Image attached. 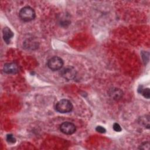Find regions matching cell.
Returning a JSON list of instances; mask_svg holds the SVG:
<instances>
[{
    "mask_svg": "<svg viewBox=\"0 0 150 150\" xmlns=\"http://www.w3.org/2000/svg\"><path fill=\"white\" fill-rule=\"evenodd\" d=\"M19 16L22 21L24 22H30L35 19L36 13L32 8L26 6L20 10Z\"/></svg>",
    "mask_w": 150,
    "mask_h": 150,
    "instance_id": "1",
    "label": "cell"
},
{
    "mask_svg": "<svg viewBox=\"0 0 150 150\" xmlns=\"http://www.w3.org/2000/svg\"><path fill=\"white\" fill-rule=\"evenodd\" d=\"M73 105L71 103L66 99H62L59 101L56 105V110L60 113H67L73 110Z\"/></svg>",
    "mask_w": 150,
    "mask_h": 150,
    "instance_id": "2",
    "label": "cell"
},
{
    "mask_svg": "<svg viewBox=\"0 0 150 150\" xmlns=\"http://www.w3.org/2000/svg\"><path fill=\"white\" fill-rule=\"evenodd\" d=\"M63 64L64 63L62 59L58 56H53L51 57L48 60L47 63L48 67L53 71H56L61 69Z\"/></svg>",
    "mask_w": 150,
    "mask_h": 150,
    "instance_id": "3",
    "label": "cell"
},
{
    "mask_svg": "<svg viewBox=\"0 0 150 150\" xmlns=\"http://www.w3.org/2000/svg\"><path fill=\"white\" fill-rule=\"evenodd\" d=\"M77 74L76 69L72 66H68L63 69L60 71V75L64 79L70 80L74 79Z\"/></svg>",
    "mask_w": 150,
    "mask_h": 150,
    "instance_id": "4",
    "label": "cell"
},
{
    "mask_svg": "<svg viewBox=\"0 0 150 150\" xmlns=\"http://www.w3.org/2000/svg\"><path fill=\"white\" fill-rule=\"evenodd\" d=\"M60 130L64 134L71 135L75 132L76 128V126L71 122H64L60 125Z\"/></svg>",
    "mask_w": 150,
    "mask_h": 150,
    "instance_id": "5",
    "label": "cell"
},
{
    "mask_svg": "<svg viewBox=\"0 0 150 150\" xmlns=\"http://www.w3.org/2000/svg\"><path fill=\"white\" fill-rule=\"evenodd\" d=\"M3 70L6 74H16L19 71V66L16 63H8L4 64Z\"/></svg>",
    "mask_w": 150,
    "mask_h": 150,
    "instance_id": "6",
    "label": "cell"
},
{
    "mask_svg": "<svg viewBox=\"0 0 150 150\" xmlns=\"http://www.w3.org/2000/svg\"><path fill=\"white\" fill-rule=\"evenodd\" d=\"M109 96L115 100H118L122 97L123 93L121 90L118 88H112L108 91Z\"/></svg>",
    "mask_w": 150,
    "mask_h": 150,
    "instance_id": "7",
    "label": "cell"
},
{
    "mask_svg": "<svg viewBox=\"0 0 150 150\" xmlns=\"http://www.w3.org/2000/svg\"><path fill=\"white\" fill-rule=\"evenodd\" d=\"M3 39L6 43L9 44L11 42V39L13 36V33L8 27H5L2 30Z\"/></svg>",
    "mask_w": 150,
    "mask_h": 150,
    "instance_id": "8",
    "label": "cell"
},
{
    "mask_svg": "<svg viewBox=\"0 0 150 150\" xmlns=\"http://www.w3.org/2000/svg\"><path fill=\"white\" fill-rule=\"evenodd\" d=\"M138 92L141 94L145 98L148 99L149 98L150 93L149 88H144L143 86H139L138 88Z\"/></svg>",
    "mask_w": 150,
    "mask_h": 150,
    "instance_id": "9",
    "label": "cell"
},
{
    "mask_svg": "<svg viewBox=\"0 0 150 150\" xmlns=\"http://www.w3.org/2000/svg\"><path fill=\"white\" fill-rule=\"evenodd\" d=\"M24 46H25V47H27V49H33L35 47H36V48L38 47V43L36 42H35L32 39H28L27 40V42H25Z\"/></svg>",
    "mask_w": 150,
    "mask_h": 150,
    "instance_id": "10",
    "label": "cell"
},
{
    "mask_svg": "<svg viewBox=\"0 0 150 150\" xmlns=\"http://www.w3.org/2000/svg\"><path fill=\"white\" fill-rule=\"evenodd\" d=\"M140 123L143 125L145 128L149 129V116L145 115V117H142L140 118Z\"/></svg>",
    "mask_w": 150,
    "mask_h": 150,
    "instance_id": "11",
    "label": "cell"
},
{
    "mask_svg": "<svg viewBox=\"0 0 150 150\" xmlns=\"http://www.w3.org/2000/svg\"><path fill=\"white\" fill-rule=\"evenodd\" d=\"M6 141L7 142H8L9 143H11V144H13L16 142V139L15 138L13 137V135L12 134H8L6 135Z\"/></svg>",
    "mask_w": 150,
    "mask_h": 150,
    "instance_id": "12",
    "label": "cell"
},
{
    "mask_svg": "<svg viewBox=\"0 0 150 150\" xmlns=\"http://www.w3.org/2000/svg\"><path fill=\"white\" fill-rule=\"evenodd\" d=\"M139 149H146V150H149V142H143L141 145H140L139 147Z\"/></svg>",
    "mask_w": 150,
    "mask_h": 150,
    "instance_id": "13",
    "label": "cell"
},
{
    "mask_svg": "<svg viewBox=\"0 0 150 150\" xmlns=\"http://www.w3.org/2000/svg\"><path fill=\"white\" fill-rule=\"evenodd\" d=\"M112 128H113V129L116 132H120L122 130V128H121V126L120 125V124L118 123H116V122L113 124Z\"/></svg>",
    "mask_w": 150,
    "mask_h": 150,
    "instance_id": "14",
    "label": "cell"
},
{
    "mask_svg": "<svg viewBox=\"0 0 150 150\" xmlns=\"http://www.w3.org/2000/svg\"><path fill=\"white\" fill-rule=\"evenodd\" d=\"M96 131H97L98 132H100V133H105V131H106V129L103 127L102 126H100V125H98L97 126L96 128Z\"/></svg>",
    "mask_w": 150,
    "mask_h": 150,
    "instance_id": "15",
    "label": "cell"
}]
</instances>
